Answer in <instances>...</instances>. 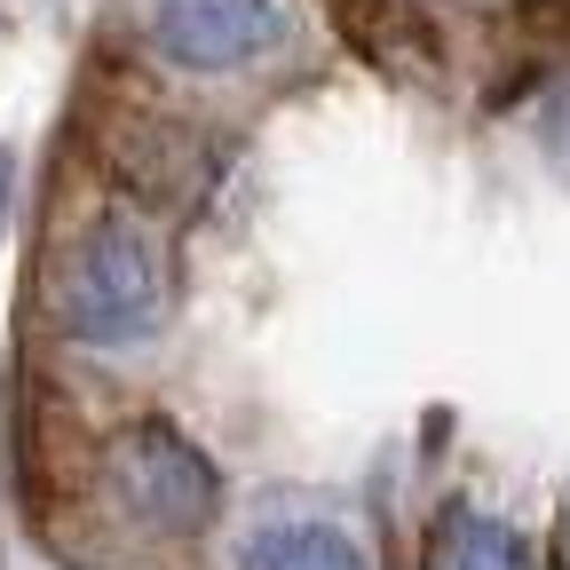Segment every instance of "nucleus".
<instances>
[{
    "label": "nucleus",
    "instance_id": "obj_1",
    "mask_svg": "<svg viewBox=\"0 0 570 570\" xmlns=\"http://www.w3.org/2000/svg\"><path fill=\"white\" fill-rule=\"evenodd\" d=\"M167 317V262L135 214H104L80 230L56 277V325L80 348H135Z\"/></svg>",
    "mask_w": 570,
    "mask_h": 570
},
{
    "label": "nucleus",
    "instance_id": "obj_2",
    "mask_svg": "<svg viewBox=\"0 0 570 570\" xmlns=\"http://www.w3.org/2000/svg\"><path fill=\"white\" fill-rule=\"evenodd\" d=\"M111 483L127 499V515L151 523V531H206L214 499H223L214 460L183 436V428H167V420H135L127 436L111 444Z\"/></svg>",
    "mask_w": 570,
    "mask_h": 570
},
{
    "label": "nucleus",
    "instance_id": "obj_3",
    "mask_svg": "<svg viewBox=\"0 0 570 570\" xmlns=\"http://www.w3.org/2000/svg\"><path fill=\"white\" fill-rule=\"evenodd\" d=\"M285 40L277 0H151V48L175 71H238Z\"/></svg>",
    "mask_w": 570,
    "mask_h": 570
},
{
    "label": "nucleus",
    "instance_id": "obj_4",
    "mask_svg": "<svg viewBox=\"0 0 570 570\" xmlns=\"http://www.w3.org/2000/svg\"><path fill=\"white\" fill-rule=\"evenodd\" d=\"M428 570H539L531 539L508 531L483 508H444L436 531H428Z\"/></svg>",
    "mask_w": 570,
    "mask_h": 570
},
{
    "label": "nucleus",
    "instance_id": "obj_5",
    "mask_svg": "<svg viewBox=\"0 0 570 570\" xmlns=\"http://www.w3.org/2000/svg\"><path fill=\"white\" fill-rule=\"evenodd\" d=\"M238 570H365V547H356L341 523H262L238 547Z\"/></svg>",
    "mask_w": 570,
    "mask_h": 570
},
{
    "label": "nucleus",
    "instance_id": "obj_6",
    "mask_svg": "<svg viewBox=\"0 0 570 570\" xmlns=\"http://www.w3.org/2000/svg\"><path fill=\"white\" fill-rule=\"evenodd\" d=\"M539 142H547V159H554V167H570V80L547 96V111H539Z\"/></svg>",
    "mask_w": 570,
    "mask_h": 570
},
{
    "label": "nucleus",
    "instance_id": "obj_7",
    "mask_svg": "<svg viewBox=\"0 0 570 570\" xmlns=\"http://www.w3.org/2000/svg\"><path fill=\"white\" fill-rule=\"evenodd\" d=\"M523 24H539V32H554V40H570V0H523Z\"/></svg>",
    "mask_w": 570,
    "mask_h": 570
},
{
    "label": "nucleus",
    "instance_id": "obj_8",
    "mask_svg": "<svg viewBox=\"0 0 570 570\" xmlns=\"http://www.w3.org/2000/svg\"><path fill=\"white\" fill-rule=\"evenodd\" d=\"M0 223H9V151H0Z\"/></svg>",
    "mask_w": 570,
    "mask_h": 570
}]
</instances>
